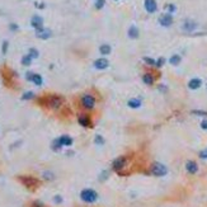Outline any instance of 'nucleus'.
Here are the masks:
<instances>
[{
  "label": "nucleus",
  "instance_id": "f257e3e1",
  "mask_svg": "<svg viewBox=\"0 0 207 207\" xmlns=\"http://www.w3.org/2000/svg\"><path fill=\"white\" fill-rule=\"evenodd\" d=\"M80 198L86 203H94L98 199V193L92 188H85L80 192Z\"/></svg>",
  "mask_w": 207,
  "mask_h": 207
},
{
  "label": "nucleus",
  "instance_id": "f03ea898",
  "mask_svg": "<svg viewBox=\"0 0 207 207\" xmlns=\"http://www.w3.org/2000/svg\"><path fill=\"white\" fill-rule=\"evenodd\" d=\"M150 173L153 175H155V177H164V175L168 174V168L164 165V164L155 161V163H153L151 167H150Z\"/></svg>",
  "mask_w": 207,
  "mask_h": 207
},
{
  "label": "nucleus",
  "instance_id": "7ed1b4c3",
  "mask_svg": "<svg viewBox=\"0 0 207 207\" xmlns=\"http://www.w3.org/2000/svg\"><path fill=\"white\" fill-rule=\"evenodd\" d=\"M82 104L86 109H92L94 107V104H95V99H94V97L90 95V94H85V95H83V98H82Z\"/></svg>",
  "mask_w": 207,
  "mask_h": 207
},
{
  "label": "nucleus",
  "instance_id": "20e7f679",
  "mask_svg": "<svg viewBox=\"0 0 207 207\" xmlns=\"http://www.w3.org/2000/svg\"><path fill=\"white\" fill-rule=\"evenodd\" d=\"M126 163H127V159H126L125 156H120L117 158V159L113 160V163H112V168L116 170V171H120L125 168Z\"/></svg>",
  "mask_w": 207,
  "mask_h": 207
},
{
  "label": "nucleus",
  "instance_id": "39448f33",
  "mask_svg": "<svg viewBox=\"0 0 207 207\" xmlns=\"http://www.w3.org/2000/svg\"><path fill=\"white\" fill-rule=\"evenodd\" d=\"M159 23L163 27H170L171 24H173V15L169 14V13L161 14V15L159 17Z\"/></svg>",
  "mask_w": 207,
  "mask_h": 207
},
{
  "label": "nucleus",
  "instance_id": "423d86ee",
  "mask_svg": "<svg viewBox=\"0 0 207 207\" xmlns=\"http://www.w3.org/2000/svg\"><path fill=\"white\" fill-rule=\"evenodd\" d=\"M185 170L188 171L189 174H196L198 171V165L197 163L193 160H188L187 163H185Z\"/></svg>",
  "mask_w": 207,
  "mask_h": 207
},
{
  "label": "nucleus",
  "instance_id": "0eeeda50",
  "mask_svg": "<svg viewBox=\"0 0 207 207\" xmlns=\"http://www.w3.org/2000/svg\"><path fill=\"white\" fill-rule=\"evenodd\" d=\"M23 182L24 185H27L28 188H34L36 185H38V181L36 179V178H32V177H23L20 178Z\"/></svg>",
  "mask_w": 207,
  "mask_h": 207
},
{
  "label": "nucleus",
  "instance_id": "6e6552de",
  "mask_svg": "<svg viewBox=\"0 0 207 207\" xmlns=\"http://www.w3.org/2000/svg\"><path fill=\"white\" fill-rule=\"evenodd\" d=\"M145 9L147 13H155L158 9V4L155 0H145Z\"/></svg>",
  "mask_w": 207,
  "mask_h": 207
},
{
  "label": "nucleus",
  "instance_id": "1a4fd4ad",
  "mask_svg": "<svg viewBox=\"0 0 207 207\" xmlns=\"http://www.w3.org/2000/svg\"><path fill=\"white\" fill-rule=\"evenodd\" d=\"M31 24H32L33 28H36V31L41 29V28H43V19H42L40 15H34L33 18L31 19Z\"/></svg>",
  "mask_w": 207,
  "mask_h": 207
},
{
  "label": "nucleus",
  "instance_id": "9d476101",
  "mask_svg": "<svg viewBox=\"0 0 207 207\" xmlns=\"http://www.w3.org/2000/svg\"><path fill=\"white\" fill-rule=\"evenodd\" d=\"M36 36L38 38H42V40H47V38L51 37V31L46 29V28H41V29L36 31Z\"/></svg>",
  "mask_w": 207,
  "mask_h": 207
},
{
  "label": "nucleus",
  "instance_id": "9b49d317",
  "mask_svg": "<svg viewBox=\"0 0 207 207\" xmlns=\"http://www.w3.org/2000/svg\"><path fill=\"white\" fill-rule=\"evenodd\" d=\"M201 85H202V80L198 78H193L188 82V88L192 90H197L198 88H201Z\"/></svg>",
  "mask_w": 207,
  "mask_h": 207
},
{
  "label": "nucleus",
  "instance_id": "f8f14e48",
  "mask_svg": "<svg viewBox=\"0 0 207 207\" xmlns=\"http://www.w3.org/2000/svg\"><path fill=\"white\" fill-rule=\"evenodd\" d=\"M108 65H109V62H108V60L107 59H104V57L98 59V60L94 61V66H95L97 69H99V70H103V69L108 68Z\"/></svg>",
  "mask_w": 207,
  "mask_h": 207
},
{
  "label": "nucleus",
  "instance_id": "ddd939ff",
  "mask_svg": "<svg viewBox=\"0 0 207 207\" xmlns=\"http://www.w3.org/2000/svg\"><path fill=\"white\" fill-rule=\"evenodd\" d=\"M127 106L130 108H134V109H137V108L141 107V99H139V98H132V99H130L127 102Z\"/></svg>",
  "mask_w": 207,
  "mask_h": 207
},
{
  "label": "nucleus",
  "instance_id": "4468645a",
  "mask_svg": "<svg viewBox=\"0 0 207 207\" xmlns=\"http://www.w3.org/2000/svg\"><path fill=\"white\" fill-rule=\"evenodd\" d=\"M61 106V99L59 97H51L48 102V107L50 108H59Z\"/></svg>",
  "mask_w": 207,
  "mask_h": 207
},
{
  "label": "nucleus",
  "instance_id": "2eb2a0df",
  "mask_svg": "<svg viewBox=\"0 0 207 207\" xmlns=\"http://www.w3.org/2000/svg\"><path fill=\"white\" fill-rule=\"evenodd\" d=\"M59 141H60L62 146H70L72 144V139L68 135H62L61 137H59Z\"/></svg>",
  "mask_w": 207,
  "mask_h": 207
},
{
  "label": "nucleus",
  "instance_id": "dca6fc26",
  "mask_svg": "<svg viewBox=\"0 0 207 207\" xmlns=\"http://www.w3.org/2000/svg\"><path fill=\"white\" fill-rule=\"evenodd\" d=\"M182 28H183L184 31H187V32H192L196 28V23L192 22V20H185L183 23V26H182Z\"/></svg>",
  "mask_w": 207,
  "mask_h": 207
},
{
  "label": "nucleus",
  "instance_id": "f3484780",
  "mask_svg": "<svg viewBox=\"0 0 207 207\" xmlns=\"http://www.w3.org/2000/svg\"><path fill=\"white\" fill-rule=\"evenodd\" d=\"M127 33H128V37L130 38H134V40H135V38H137L139 34H140V32H139V29H137V27H136V26H131V27H130Z\"/></svg>",
  "mask_w": 207,
  "mask_h": 207
},
{
  "label": "nucleus",
  "instance_id": "a211bd4d",
  "mask_svg": "<svg viewBox=\"0 0 207 207\" xmlns=\"http://www.w3.org/2000/svg\"><path fill=\"white\" fill-rule=\"evenodd\" d=\"M78 120H79V123L82 125L83 127H88V126H90V120H89V117H86V116H80Z\"/></svg>",
  "mask_w": 207,
  "mask_h": 207
},
{
  "label": "nucleus",
  "instance_id": "6ab92c4d",
  "mask_svg": "<svg viewBox=\"0 0 207 207\" xmlns=\"http://www.w3.org/2000/svg\"><path fill=\"white\" fill-rule=\"evenodd\" d=\"M142 82L146 84V85H153L154 83V76L151 74H145V75L142 76Z\"/></svg>",
  "mask_w": 207,
  "mask_h": 207
},
{
  "label": "nucleus",
  "instance_id": "aec40b11",
  "mask_svg": "<svg viewBox=\"0 0 207 207\" xmlns=\"http://www.w3.org/2000/svg\"><path fill=\"white\" fill-rule=\"evenodd\" d=\"M181 61H182V57H181L179 55H173V56H171V57L169 59V62H170L171 65H174V66L179 65Z\"/></svg>",
  "mask_w": 207,
  "mask_h": 207
},
{
  "label": "nucleus",
  "instance_id": "412c9836",
  "mask_svg": "<svg viewBox=\"0 0 207 207\" xmlns=\"http://www.w3.org/2000/svg\"><path fill=\"white\" fill-rule=\"evenodd\" d=\"M99 52L102 55H109L111 54V46L109 45H102L99 47Z\"/></svg>",
  "mask_w": 207,
  "mask_h": 207
},
{
  "label": "nucleus",
  "instance_id": "4be33fe9",
  "mask_svg": "<svg viewBox=\"0 0 207 207\" xmlns=\"http://www.w3.org/2000/svg\"><path fill=\"white\" fill-rule=\"evenodd\" d=\"M32 82L36 84V85H42V76L40 75V74H33Z\"/></svg>",
  "mask_w": 207,
  "mask_h": 207
},
{
  "label": "nucleus",
  "instance_id": "5701e85b",
  "mask_svg": "<svg viewBox=\"0 0 207 207\" xmlns=\"http://www.w3.org/2000/svg\"><path fill=\"white\" fill-rule=\"evenodd\" d=\"M31 62H32V57H31L29 55H26V56H23V57H22V64H23V65L29 66Z\"/></svg>",
  "mask_w": 207,
  "mask_h": 207
},
{
  "label": "nucleus",
  "instance_id": "b1692460",
  "mask_svg": "<svg viewBox=\"0 0 207 207\" xmlns=\"http://www.w3.org/2000/svg\"><path fill=\"white\" fill-rule=\"evenodd\" d=\"M62 147V145L60 144V141H59V139L54 140V142H52V150H55V151H59Z\"/></svg>",
  "mask_w": 207,
  "mask_h": 207
},
{
  "label": "nucleus",
  "instance_id": "393cba45",
  "mask_svg": "<svg viewBox=\"0 0 207 207\" xmlns=\"http://www.w3.org/2000/svg\"><path fill=\"white\" fill-rule=\"evenodd\" d=\"M28 55H29L32 59H37L40 54H38V51L36 50V48H31V50H29V54H28Z\"/></svg>",
  "mask_w": 207,
  "mask_h": 207
},
{
  "label": "nucleus",
  "instance_id": "a878e982",
  "mask_svg": "<svg viewBox=\"0 0 207 207\" xmlns=\"http://www.w3.org/2000/svg\"><path fill=\"white\" fill-rule=\"evenodd\" d=\"M43 178L47 181H51V179H54V174L51 171H43Z\"/></svg>",
  "mask_w": 207,
  "mask_h": 207
},
{
  "label": "nucleus",
  "instance_id": "bb28decb",
  "mask_svg": "<svg viewBox=\"0 0 207 207\" xmlns=\"http://www.w3.org/2000/svg\"><path fill=\"white\" fill-rule=\"evenodd\" d=\"M33 97H34V93H33V92H27V93H24V94H23V97H22V98L27 100V99H32Z\"/></svg>",
  "mask_w": 207,
  "mask_h": 207
},
{
  "label": "nucleus",
  "instance_id": "cd10ccee",
  "mask_svg": "<svg viewBox=\"0 0 207 207\" xmlns=\"http://www.w3.org/2000/svg\"><path fill=\"white\" fill-rule=\"evenodd\" d=\"M164 62H165V59H164V57H159V59H158V61H155V66H158V68H161V66L164 65Z\"/></svg>",
  "mask_w": 207,
  "mask_h": 207
},
{
  "label": "nucleus",
  "instance_id": "c85d7f7f",
  "mask_svg": "<svg viewBox=\"0 0 207 207\" xmlns=\"http://www.w3.org/2000/svg\"><path fill=\"white\" fill-rule=\"evenodd\" d=\"M94 141H95V144H98V145H103V144H104V139L100 135H97V136H95V140H94Z\"/></svg>",
  "mask_w": 207,
  "mask_h": 207
},
{
  "label": "nucleus",
  "instance_id": "c756f323",
  "mask_svg": "<svg viewBox=\"0 0 207 207\" xmlns=\"http://www.w3.org/2000/svg\"><path fill=\"white\" fill-rule=\"evenodd\" d=\"M144 61L146 62L147 65H155V60H154V59H151V57H144Z\"/></svg>",
  "mask_w": 207,
  "mask_h": 207
},
{
  "label": "nucleus",
  "instance_id": "7c9ffc66",
  "mask_svg": "<svg viewBox=\"0 0 207 207\" xmlns=\"http://www.w3.org/2000/svg\"><path fill=\"white\" fill-rule=\"evenodd\" d=\"M104 6V0H97L95 1V8L97 9H102Z\"/></svg>",
  "mask_w": 207,
  "mask_h": 207
},
{
  "label": "nucleus",
  "instance_id": "2f4dec72",
  "mask_svg": "<svg viewBox=\"0 0 207 207\" xmlns=\"http://www.w3.org/2000/svg\"><path fill=\"white\" fill-rule=\"evenodd\" d=\"M54 202L55 203H62V197L60 194H56L55 197H54Z\"/></svg>",
  "mask_w": 207,
  "mask_h": 207
},
{
  "label": "nucleus",
  "instance_id": "473e14b6",
  "mask_svg": "<svg viewBox=\"0 0 207 207\" xmlns=\"http://www.w3.org/2000/svg\"><path fill=\"white\" fill-rule=\"evenodd\" d=\"M193 114H198V116H207V112L205 111H192Z\"/></svg>",
  "mask_w": 207,
  "mask_h": 207
},
{
  "label": "nucleus",
  "instance_id": "72a5a7b5",
  "mask_svg": "<svg viewBox=\"0 0 207 207\" xmlns=\"http://www.w3.org/2000/svg\"><path fill=\"white\" fill-rule=\"evenodd\" d=\"M201 128L207 130V118H203V120L201 121Z\"/></svg>",
  "mask_w": 207,
  "mask_h": 207
},
{
  "label": "nucleus",
  "instance_id": "f704fd0d",
  "mask_svg": "<svg viewBox=\"0 0 207 207\" xmlns=\"http://www.w3.org/2000/svg\"><path fill=\"white\" fill-rule=\"evenodd\" d=\"M167 9L169 10V14H171L175 10V5H173V4H169V5H167Z\"/></svg>",
  "mask_w": 207,
  "mask_h": 207
},
{
  "label": "nucleus",
  "instance_id": "c9c22d12",
  "mask_svg": "<svg viewBox=\"0 0 207 207\" xmlns=\"http://www.w3.org/2000/svg\"><path fill=\"white\" fill-rule=\"evenodd\" d=\"M199 158L201 159H207V150H203V151L199 153Z\"/></svg>",
  "mask_w": 207,
  "mask_h": 207
},
{
  "label": "nucleus",
  "instance_id": "e433bc0d",
  "mask_svg": "<svg viewBox=\"0 0 207 207\" xmlns=\"http://www.w3.org/2000/svg\"><path fill=\"white\" fill-rule=\"evenodd\" d=\"M32 207H45V206H43V203H42V202H40V201H36V202H33Z\"/></svg>",
  "mask_w": 207,
  "mask_h": 207
},
{
  "label": "nucleus",
  "instance_id": "4c0bfd02",
  "mask_svg": "<svg viewBox=\"0 0 207 207\" xmlns=\"http://www.w3.org/2000/svg\"><path fill=\"white\" fill-rule=\"evenodd\" d=\"M6 50H8V42H4V43H3V54H5L6 52Z\"/></svg>",
  "mask_w": 207,
  "mask_h": 207
},
{
  "label": "nucleus",
  "instance_id": "58836bf2",
  "mask_svg": "<svg viewBox=\"0 0 207 207\" xmlns=\"http://www.w3.org/2000/svg\"><path fill=\"white\" fill-rule=\"evenodd\" d=\"M32 78H33V72H27V80L32 82Z\"/></svg>",
  "mask_w": 207,
  "mask_h": 207
},
{
  "label": "nucleus",
  "instance_id": "ea45409f",
  "mask_svg": "<svg viewBox=\"0 0 207 207\" xmlns=\"http://www.w3.org/2000/svg\"><path fill=\"white\" fill-rule=\"evenodd\" d=\"M10 28H12V29H17V28H18V27H17L15 24H12V26H10Z\"/></svg>",
  "mask_w": 207,
  "mask_h": 207
},
{
  "label": "nucleus",
  "instance_id": "a19ab883",
  "mask_svg": "<svg viewBox=\"0 0 207 207\" xmlns=\"http://www.w3.org/2000/svg\"><path fill=\"white\" fill-rule=\"evenodd\" d=\"M206 150H207V149H206Z\"/></svg>",
  "mask_w": 207,
  "mask_h": 207
}]
</instances>
